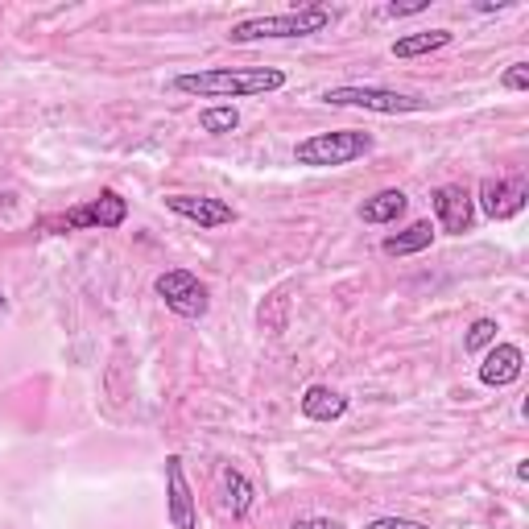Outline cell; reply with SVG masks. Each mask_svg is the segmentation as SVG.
<instances>
[{"label": "cell", "mask_w": 529, "mask_h": 529, "mask_svg": "<svg viewBox=\"0 0 529 529\" xmlns=\"http://www.w3.org/2000/svg\"><path fill=\"white\" fill-rule=\"evenodd\" d=\"M178 91L203 100H248V96H269V91L286 87V71L277 67H211V71H191L174 79Z\"/></svg>", "instance_id": "6da1fadb"}, {"label": "cell", "mask_w": 529, "mask_h": 529, "mask_svg": "<svg viewBox=\"0 0 529 529\" xmlns=\"http://www.w3.org/2000/svg\"><path fill=\"white\" fill-rule=\"evenodd\" d=\"M331 21H335L331 9L306 5V9H290V13L248 17V21H240V25L228 29V42L244 46V42H265V38H310V34H323Z\"/></svg>", "instance_id": "7a4b0ae2"}, {"label": "cell", "mask_w": 529, "mask_h": 529, "mask_svg": "<svg viewBox=\"0 0 529 529\" xmlns=\"http://www.w3.org/2000/svg\"><path fill=\"white\" fill-rule=\"evenodd\" d=\"M372 133H356V129H344V133H315L294 145V162L298 166H315V170H335V166H348L364 153H372Z\"/></svg>", "instance_id": "3957f363"}, {"label": "cell", "mask_w": 529, "mask_h": 529, "mask_svg": "<svg viewBox=\"0 0 529 529\" xmlns=\"http://www.w3.org/2000/svg\"><path fill=\"white\" fill-rule=\"evenodd\" d=\"M323 104L331 108H364V112H381V116H401V112H422L426 100L401 96L389 87H331L323 91Z\"/></svg>", "instance_id": "277c9868"}, {"label": "cell", "mask_w": 529, "mask_h": 529, "mask_svg": "<svg viewBox=\"0 0 529 529\" xmlns=\"http://www.w3.org/2000/svg\"><path fill=\"white\" fill-rule=\"evenodd\" d=\"M153 290H158V298L174 310L178 319H203L207 306H211L207 286L199 282L191 269H166L158 282H153Z\"/></svg>", "instance_id": "5b68a950"}, {"label": "cell", "mask_w": 529, "mask_h": 529, "mask_svg": "<svg viewBox=\"0 0 529 529\" xmlns=\"http://www.w3.org/2000/svg\"><path fill=\"white\" fill-rule=\"evenodd\" d=\"M529 199V178L509 174V178H484L480 182V211L488 220H513Z\"/></svg>", "instance_id": "8992f818"}, {"label": "cell", "mask_w": 529, "mask_h": 529, "mask_svg": "<svg viewBox=\"0 0 529 529\" xmlns=\"http://www.w3.org/2000/svg\"><path fill=\"white\" fill-rule=\"evenodd\" d=\"M430 203H434V215H439L443 232H451V236H463L472 228V220H476V199H472V191L463 182L439 186V191L430 195Z\"/></svg>", "instance_id": "52a82bcc"}, {"label": "cell", "mask_w": 529, "mask_h": 529, "mask_svg": "<svg viewBox=\"0 0 529 529\" xmlns=\"http://www.w3.org/2000/svg\"><path fill=\"white\" fill-rule=\"evenodd\" d=\"M129 220V203H124L116 191H100V199H91L87 207H75L62 215V228H120Z\"/></svg>", "instance_id": "ba28073f"}, {"label": "cell", "mask_w": 529, "mask_h": 529, "mask_svg": "<svg viewBox=\"0 0 529 529\" xmlns=\"http://www.w3.org/2000/svg\"><path fill=\"white\" fill-rule=\"evenodd\" d=\"M166 513H170V529H195L199 521L195 496H191V484H186V468L178 455L166 459Z\"/></svg>", "instance_id": "9c48e42d"}, {"label": "cell", "mask_w": 529, "mask_h": 529, "mask_svg": "<svg viewBox=\"0 0 529 529\" xmlns=\"http://www.w3.org/2000/svg\"><path fill=\"white\" fill-rule=\"evenodd\" d=\"M166 207L182 220H191L199 228H224V224H236V211L224 203V199H207V195H170Z\"/></svg>", "instance_id": "30bf717a"}, {"label": "cell", "mask_w": 529, "mask_h": 529, "mask_svg": "<svg viewBox=\"0 0 529 529\" xmlns=\"http://www.w3.org/2000/svg\"><path fill=\"white\" fill-rule=\"evenodd\" d=\"M521 368H525V356H521L517 344H492V352L480 364V385L505 389V385L521 381Z\"/></svg>", "instance_id": "8fae6325"}, {"label": "cell", "mask_w": 529, "mask_h": 529, "mask_svg": "<svg viewBox=\"0 0 529 529\" xmlns=\"http://www.w3.org/2000/svg\"><path fill=\"white\" fill-rule=\"evenodd\" d=\"M302 414L310 422H339V418L348 414V397L335 393V389H327V385H310L302 393Z\"/></svg>", "instance_id": "7c38bea8"}, {"label": "cell", "mask_w": 529, "mask_h": 529, "mask_svg": "<svg viewBox=\"0 0 529 529\" xmlns=\"http://www.w3.org/2000/svg\"><path fill=\"white\" fill-rule=\"evenodd\" d=\"M406 207H410L406 191L389 186V191H377L372 199L360 203V220L364 224H393V220H401V215H406Z\"/></svg>", "instance_id": "4fadbf2b"}, {"label": "cell", "mask_w": 529, "mask_h": 529, "mask_svg": "<svg viewBox=\"0 0 529 529\" xmlns=\"http://www.w3.org/2000/svg\"><path fill=\"white\" fill-rule=\"evenodd\" d=\"M451 29H422V34H406L393 42V58H422V54H439L451 46Z\"/></svg>", "instance_id": "5bb4252c"}, {"label": "cell", "mask_w": 529, "mask_h": 529, "mask_svg": "<svg viewBox=\"0 0 529 529\" xmlns=\"http://www.w3.org/2000/svg\"><path fill=\"white\" fill-rule=\"evenodd\" d=\"M434 244V224L430 220H414L406 232H397V236H385V253L389 257H414V253H422V248H430Z\"/></svg>", "instance_id": "9a60e30c"}, {"label": "cell", "mask_w": 529, "mask_h": 529, "mask_svg": "<svg viewBox=\"0 0 529 529\" xmlns=\"http://www.w3.org/2000/svg\"><path fill=\"white\" fill-rule=\"evenodd\" d=\"M257 323H261V331H269V335H282V331H286V323H290V290H286V286L273 290V294L257 306Z\"/></svg>", "instance_id": "2e32d148"}, {"label": "cell", "mask_w": 529, "mask_h": 529, "mask_svg": "<svg viewBox=\"0 0 529 529\" xmlns=\"http://www.w3.org/2000/svg\"><path fill=\"white\" fill-rule=\"evenodd\" d=\"M224 488H228V509H232V517H244L248 509H253V480H248L244 472H236V468H228L224 472Z\"/></svg>", "instance_id": "e0dca14e"}, {"label": "cell", "mask_w": 529, "mask_h": 529, "mask_svg": "<svg viewBox=\"0 0 529 529\" xmlns=\"http://www.w3.org/2000/svg\"><path fill=\"white\" fill-rule=\"evenodd\" d=\"M236 124H240V112H236L232 104H211V108H203V112H199V129H203V133H211V137L232 133Z\"/></svg>", "instance_id": "ac0fdd59"}, {"label": "cell", "mask_w": 529, "mask_h": 529, "mask_svg": "<svg viewBox=\"0 0 529 529\" xmlns=\"http://www.w3.org/2000/svg\"><path fill=\"white\" fill-rule=\"evenodd\" d=\"M496 331H501V327H496V319H476L472 327H468V335H463V352H484V348H492L496 344Z\"/></svg>", "instance_id": "d6986e66"}, {"label": "cell", "mask_w": 529, "mask_h": 529, "mask_svg": "<svg viewBox=\"0 0 529 529\" xmlns=\"http://www.w3.org/2000/svg\"><path fill=\"white\" fill-rule=\"evenodd\" d=\"M501 87L505 91H525L529 87V62H513V67L505 71V79H501Z\"/></svg>", "instance_id": "ffe728a7"}, {"label": "cell", "mask_w": 529, "mask_h": 529, "mask_svg": "<svg viewBox=\"0 0 529 529\" xmlns=\"http://www.w3.org/2000/svg\"><path fill=\"white\" fill-rule=\"evenodd\" d=\"M368 529H430V525L410 521V517H377V521H368Z\"/></svg>", "instance_id": "44dd1931"}, {"label": "cell", "mask_w": 529, "mask_h": 529, "mask_svg": "<svg viewBox=\"0 0 529 529\" xmlns=\"http://www.w3.org/2000/svg\"><path fill=\"white\" fill-rule=\"evenodd\" d=\"M430 9V0H414V5H385V17H418Z\"/></svg>", "instance_id": "7402d4cb"}, {"label": "cell", "mask_w": 529, "mask_h": 529, "mask_svg": "<svg viewBox=\"0 0 529 529\" xmlns=\"http://www.w3.org/2000/svg\"><path fill=\"white\" fill-rule=\"evenodd\" d=\"M290 529H339V521H331V517H302Z\"/></svg>", "instance_id": "603a6c76"}, {"label": "cell", "mask_w": 529, "mask_h": 529, "mask_svg": "<svg viewBox=\"0 0 529 529\" xmlns=\"http://www.w3.org/2000/svg\"><path fill=\"white\" fill-rule=\"evenodd\" d=\"M0 310H5V298H0Z\"/></svg>", "instance_id": "cb8c5ba5"}]
</instances>
